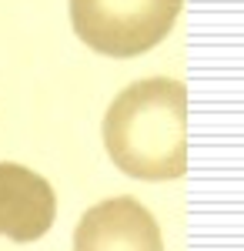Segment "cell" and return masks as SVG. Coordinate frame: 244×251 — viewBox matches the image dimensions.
I'll list each match as a JSON object with an SVG mask.
<instances>
[{
    "mask_svg": "<svg viewBox=\"0 0 244 251\" xmlns=\"http://www.w3.org/2000/svg\"><path fill=\"white\" fill-rule=\"evenodd\" d=\"M111 161L131 177L168 181L188 171V87L147 77L124 87L104 117Z\"/></svg>",
    "mask_w": 244,
    "mask_h": 251,
    "instance_id": "obj_1",
    "label": "cell"
},
{
    "mask_svg": "<svg viewBox=\"0 0 244 251\" xmlns=\"http://www.w3.org/2000/svg\"><path fill=\"white\" fill-rule=\"evenodd\" d=\"M184 0H71V27L104 57H141L171 34Z\"/></svg>",
    "mask_w": 244,
    "mask_h": 251,
    "instance_id": "obj_2",
    "label": "cell"
},
{
    "mask_svg": "<svg viewBox=\"0 0 244 251\" xmlns=\"http://www.w3.org/2000/svg\"><path fill=\"white\" fill-rule=\"evenodd\" d=\"M74 251H164V238L141 201L111 198L80 218Z\"/></svg>",
    "mask_w": 244,
    "mask_h": 251,
    "instance_id": "obj_3",
    "label": "cell"
},
{
    "mask_svg": "<svg viewBox=\"0 0 244 251\" xmlns=\"http://www.w3.org/2000/svg\"><path fill=\"white\" fill-rule=\"evenodd\" d=\"M57 218V194L47 177L24 164H0V234L27 245L50 231Z\"/></svg>",
    "mask_w": 244,
    "mask_h": 251,
    "instance_id": "obj_4",
    "label": "cell"
}]
</instances>
